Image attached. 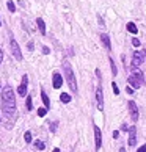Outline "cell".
Listing matches in <instances>:
<instances>
[{"instance_id": "6da1fadb", "label": "cell", "mask_w": 146, "mask_h": 152, "mask_svg": "<svg viewBox=\"0 0 146 152\" xmlns=\"http://www.w3.org/2000/svg\"><path fill=\"white\" fill-rule=\"evenodd\" d=\"M2 108L7 116H13L16 111V99H14V91L11 86H5L2 93Z\"/></svg>"}, {"instance_id": "7a4b0ae2", "label": "cell", "mask_w": 146, "mask_h": 152, "mask_svg": "<svg viewBox=\"0 0 146 152\" xmlns=\"http://www.w3.org/2000/svg\"><path fill=\"white\" fill-rule=\"evenodd\" d=\"M63 71H65V77H66V82H68V85L71 88L72 93H77V80H76V75H74V71H72L71 64L68 61H65L63 63Z\"/></svg>"}, {"instance_id": "3957f363", "label": "cell", "mask_w": 146, "mask_h": 152, "mask_svg": "<svg viewBox=\"0 0 146 152\" xmlns=\"http://www.w3.org/2000/svg\"><path fill=\"white\" fill-rule=\"evenodd\" d=\"M127 82H129V85L134 86V88H140L145 83V75H143V72L142 71H132V74L127 77Z\"/></svg>"}, {"instance_id": "277c9868", "label": "cell", "mask_w": 146, "mask_h": 152, "mask_svg": "<svg viewBox=\"0 0 146 152\" xmlns=\"http://www.w3.org/2000/svg\"><path fill=\"white\" fill-rule=\"evenodd\" d=\"M146 58V53L145 50H135V52L132 53V67H138L143 64V61Z\"/></svg>"}, {"instance_id": "5b68a950", "label": "cell", "mask_w": 146, "mask_h": 152, "mask_svg": "<svg viewBox=\"0 0 146 152\" xmlns=\"http://www.w3.org/2000/svg\"><path fill=\"white\" fill-rule=\"evenodd\" d=\"M10 46H11V53H13V57H14L16 60H18V61H22V52H21L19 44L16 42V39H14V38H11Z\"/></svg>"}, {"instance_id": "8992f818", "label": "cell", "mask_w": 146, "mask_h": 152, "mask_svg": "<svg viewBox=\"0 0 146 152\" xmlns=\"http://www.w3.org/2000/svg\"><path fill=\"white\" fill-rule=\"evenodd\" d=\"M96 102H98V110L102 111L104 110V91L101 85L96 88Z\"/></svg>"}, {"instance_id": "52a82bcc", "label": "cell", "mask_w": 146, "mask_h": 152, "mask_svg": "<svg viewBox=\"0 0 146 152\" xmlns=\"http://www.w3.org/2000/svg\"><path fill=\"white\" fill-rule=\"evenodd\" d=\"M127 107H129V111H131V116H132L134 122H137V121H138V118H140V115H138V107H137V104L134 102V100H129Z\"/></svg>"}, {"instance_id": "ba28073f", "label": "cell", "mask_w": 146, "mask_h": 152, "mask_svg": "<svg viewBox=\"0 0 146 152\" xmlns=\"http://www.w3.org/2000/svg\"><path fill=\"white\" fill-rule=\"evenodd\" d=\"M127 132H129V141L127 143H129V146H134L137 143V137H135V135H137V129H135V126L129 127Z\"/></svg>"}, {"instance_id": "9c48e42d", "label": "cell", "mask_w": 146, "mask_h": 152, "mask_svg": "<svg viewBox=\"0 0 146 152\" xmlns=\"http://www.w3.org/2000/svg\"><path fill=\"white\" fill-rule=\"evenodd\" d=\"M52 85L55 89L61 88V85H63V77H61V74H58V72H54L52 75Z\"/></svg>"}, {"instance_id": "30bf717a", "label": "cell", "mask_w": 146, "mask_h": 152, "mask_svg": "<svg viewBox=\"0 0 146 152\" xmlns=\"http://www.w3.org/2000/svg\"><path fill=\"white\" fill-rule=\"evenodd\" d=\"M94 141H96V151L101 149V146H102V135H101V129L98 126H94Z\"/></svg>"}, {"instance_id": "8fae6325", "label": "cell", "mask_w": 146, "mask_h": 152, "mask_svg": "<svg viewBox=\"0 0 146 152\" xmlns=\"http://www.w3.org/2000/svg\"><path fill=\"white\" fill-rule=\"evenodd\" d=\"M27 83H29V77L24 75V77H22V83H21V86L18 88V93H19V96H22V97H24V96L27 94Z\"/></svg>"}, {"instance_id": "7c38bea8", "label": "cell", "mask_w": 146, "mask_h": 152, "mask_svg": "<svg viewBox=\"0 0 146 152\" xmlns=\"http://www.w3.org/2000/svg\"><path fill=\"white\" fill-rule=\"evenodd\" d=\"M101 41H102V44H104V47H105V49H107V50H112L110 36L107 35V33H102V35H101Z\"/></svg>"}, {"instance_id": "4fadbf2b", "label": "cell", "mask_w": 146, "mask_h": 152, "mask_svg": "<svg viewBox=\"0 0 146 152\" xmlns=\"http://www.w3.org/2000/svg\"><path fill=\"white\" fill-rule=\"evenodd\" d=\"M36 24H38V28H39V31H41V35H46V24H44V20L41 18H38Z\"/></svg>"}, {"instance_id": "5bb4252c", "label": "cell", "mask_w": 146, "mask_h": 152, "mask_svg": "<svg viewBox=\"0 0 146 152\" xmlns=\"http://www.w3.org/2000/svg\"><path fill=\"white\" fill-rule=\"evenodd\" d=\"M41 99H43L44 105H46V110H49V107H50V100H49V96L46 94V91H44V89H41Z\"/></svg>"}, {"instance_id": "9a60e30c", "label": "cell", "mask_w": 146, "mask_h": 152, "mask_svg": "<svg viewBox=\"0 0 146 152\" xmlns=\"http://www.w3.org/2000/svg\"><path fill=\"white\" fill-rule=\"evenodd\" d=\"M127 31L129 33H132V35H137V25L135 24H134V22H129V24H127Z\"/></svg>"}, {"instance_id": "2e32d148", "label": "cell", "mask_w": 146, "mask_h": 152, "mask_svg": "<svg viewBox=\"0 0 146 152\" xmlns=\"http://www.w3.org/2000/svg\"><path fill=\"white\" fill-rule=\"evenodd\" d=\"M109 63H110V67H112V75H118V67L115 64V61L112 58H109Z\"/></svg>"}, {"instance_id": "e0dca14e", "label": "cell", "mask_w": 146, "mask_h": 152, "mask_svg": "<svg viewBox=\"0 0 146 152\" xmlns=\"http://www.w3.org/2000/svg\"><path fill=\"white\" fill-rule=\"evenodd\" d=\"M60 100H61L63 104H69V102H71V96L66 94V93H63V94L60 96Z\"/></svg>"}, {"instance_id": "ac0fdd59", "label": "cell", "mask_w": 146, "mask_h": 152, "mask_svg": "<svg viewBox=\"0 0 146 152\" xmlns=\"http://www.w3.org/2000/svg\"><path fill=\"white\" fill-rule=\"evenodd\" d=\"M35 148L38 151H44V149H46V144H44L41 140H36V141H35Z\"/></svg>"}, {"instance_id": "d6986e66", "label": "cell", "mask_w": 146, "mask_h": 152, "mask_svg": "<svg viewBox=\"0 0 146 152\" xmlns=\"http://www.w3.org/2000/svg\"><path fill=\"white\" fill-rule=\"evenodd\" d=\"M7 7H8V10H10V13H14V11H16V7H14V2H13V0H8V2H7Z\"/></svg>"}, {"instance_id": "ffe728a7", "label": "cell", "mask_w": 146, "mask_h": 152, "mask_svg": "<svg viewBox=\"0 0 146 152\" xmlns=\"http://www.w3.org/2000/svg\"><path fill=\"white\" fill-rule=\"evenodd\" d=\"M25 107H27V110H32V96H29V97H27V102H25Z\"/></svg>"}, {"instance_id": "44dd1931", "label": "cell", "mask_w": 146, "mask_h": 152, "mask_svg": "<svg viewBox=\"0 0 146 152\" xmlns=\"http://www.w3.org/2000/svg\"><path fill=\"white\" fill-rule=\"evenodd\" d=\"M24 140L27 143H32V133L30 132H25V135H24Z\"/></svg>"}, {"instance_id": "7402d4cb", "label": "cell", "mask_w": 146, "mask_h": 152, "mask_svg": "<svg viewBox=\"0 0 146 152\" xmlns=\"http://www.w3.org/2000/svg\"><path fill=\"white\" fill-rule=\"evenodd\" d=\"M57 124L58 122H50V132H52V133L57 132Z\"/></svg>"}, {"instance_id": "603a6c76", "label": "cell", "mask_w": 146, "mask_h": 152, "mask_svg": "<svg viewBox=\"0 0 146 152\" xmlns=\"http://www.w3.org/2000/svg\"><path fill=\"white\" fill-rule=\"evenodd\" d=\"M46 113H47V110H46V108H39V110H38V116H41V118H43V116H46Z\"/></svg>"}, {"instance_id": "cb8c5ba5", "label": "cell", "mask_w": 146, "mask_h": 152, "mask_svg": "<svg viewBox=\"0 0 146 152\" xmlns=\"http://www.w3.org/2000/svg\"><path fill=\"white\" fill-rule=\"evenodd\" d=\"M112 86H113V93H115V94H120V88H118V85H116L115 82L112 83Z\"/></svg>"}, {"instance_id": "d4e9b609", "label": "cell", "mask_w": 146, "mask_h": 152, "mask_svg": "<svg viewBox=\"0 0 146 152\" xmlns=\"http://www.w3.org/2000/svg\"><path fill=\"white\" fill-rule=\"evenodd\" d=\"M132 44H134L135 47H138V46H140V39H138V38H132Z\"/></svg>"}, {"instance_id": "484cf974", "label": "cell", "mask_w": 146, "mask_h": 152, "mask_svg": "<svg viewBox=\"0 0 146 152\" xmlns=\"http://www.w3.org/2000/svg\"><path fill=\"white\" fill-rule=\"evenodd\" d=\"M49 52H50V49H49V47H46V46H44V47H43V53H44V55H47Z\"/></svg>"}, {"instance_id": "4316f807", "label": "cell", "mask_w": 146, "mask_h": 152, "mask_svg": "<svg viewBox=\"0 0 146 152\" xmlns=\"http://www.w3.org/2000/svg\"><path fill=\"white\" fill-rule=\"evenodd\" d=\"M137 152H146V144H143V146H142V148H140Z\"/></svg>"}, {"instance_id": "83f0119b", "label": "cell", "mask_w": 146, "mask_h": 152, "mask_svg": "<svg viewBox=\"0 0 146 152\" xmlns=\"http://www.w3.org/2000/svg\"><path fill=\"white\" fill-rule=\"evenodd\" d=\"M113 138H115V140H116V138H120V132H118V130L113 132Z\"/></svg>"}, {"instance_id": "f1b7e54d", "label": "cell", "mask_w": 146, "mask_h": 152, "mask_svg": "<svg viewBox=\"0 0 146 152\" xmlns=\"http://www.w3.org/2000/svg\"><path fill=\"white\" fill-rule=\"evenodd\" d=\"M27 47H29V50H33V42L30 41L29 44H27Z\"/></svg>"}, {"instance_id": "f546056e", "label": "cell", "mask_w": 146, "mask_h": 152, "mask_svg": "<svg viewBox=\"0 0 146 152\" xmlns=\"http://www.w3.org/2000/svg\"><path fill=\"white\" fill-rule=\"evenodd\" d=\"M126 93H127V94H132V93H134V89H132L131 86H129V88L126 89Z\"/></svg>"}, {"instance_id": "4dcf8cb0", "label": "cell", "mask_w": 146, "mask_h": 152, "mask_svg": "<svg viewBox=\"0 0 146 152\" xmlns=\"http://www.w3.org/2000/svg\"><path fill=\"white\" fill-rule=\"evenodd\" d=\"M2 61H3V50L0 49V63H2Z\"/></svg>"}, {"instance_id": "1f68e13d", "label": "cell", "mask_w": 146, "mask_h": 152, "mask_svg": "<svg viewBox=\"0 0 146 152\" xmlns=\"http://www.w3.org/2000/svg\"><path fill=\"white\" fill-rule=\"evenodd\" d=\"M127 129H129L127 124H123V126H121V130H127Z\"/></svg>"}, {"instance_id": "d6a6232c", "label": "cell", "mask_w": 146, "mask_h": 152, "mask_svg": "<svg viewBox=\"0 0 146 152\" xmlns=\"http://www.w3.org/2000/svg\"><path fill=\"white\" fill-rule=\"evenodd\" d=\"M54 152H60V149H54Z\"/></svg>"}, {"instance_id": "836d02e7", "label": "cell", "mask_w": 146, "mask_h": 152, "mask_svg": "<svg viewBox=\"0 0 146 152\" xmlns=\"http://www.w3.org/2000/svg\"><path fill=\"white\" fill-rule=\"evenodd\" d=\"M120 152H124V149H123V148H121V151H120Z\"/></svg>"}, {"instance_id": "e575fe53", "label": "cell", "mask_w": 146, "mask_h": 152, "mask_svg": "<svg viewBox=\"0 0 146 152\" xmlns=\"http://www.w3.org/2000/svg\"><path fill=\"white\" fill-rule=\"evenodd\" d=\"M0 25H2V22H0Z\"/></svg>"}]
</instances>
